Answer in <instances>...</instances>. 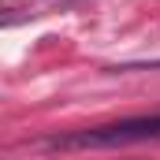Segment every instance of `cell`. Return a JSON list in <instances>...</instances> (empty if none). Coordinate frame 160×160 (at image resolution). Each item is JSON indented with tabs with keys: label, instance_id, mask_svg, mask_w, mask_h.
I'll return each instance as SVG.
<instances>
[{
	"label": "cell",
	"instance_id": "6da1fadb",
	"mask_svg": "<svg viewBox=\"0 0 160 160\" xmlns=\"http://www.w3.org/2000/svg\"><path fill=\"white\" fill-rule=\"evenodd\" d=\"M134 142H160V116H138V119H119L104 127L75 130L63 138H48V149H112V145H134Z\"/></svg>",
	"mask_w": 160,
	"mask_h": 160
}]
</instances>
